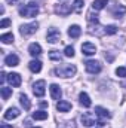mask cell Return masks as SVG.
Listing matches in <instances>:
<instances>
[{"instance_id":"5b68a950","label":"cell","mask_w":126,"mask_h":128,"mask_svg":"<svg viewBox=\"0 0 126 128\" xmlns=\"http://www.w3.org/2000/svg\"><path fill=\"white\" fill-rule=\"evenodd\" d=\"M33 92H34L36 97H43L45 92H46V82H45L43 79L34 82V85H33Z\"/></svg>"},{"instance_id":"5bb4252c","label":"cell","mask_w":126,"mask_h":128,"mask_svg":"<svg viewBox=\"0 0 126 128\" xmlns=\"http://www.w3.org/2000/svg\"><path fill=\"white\" fill-rule=\"evenodd\" d=\"M57 110L58 112H70L71 110V103H68V101H64V100H60L58 103H57Z\"/></svg>"},{"instance_id":"7a4b0ae2","label":"cell","mask_w":126,"mask_h":128,"mask_svg":"<svg viewBox=\"0 0 126 128\" xmlns=\"http://www.w3.org/2000/svg\"><path fill=\"white\" fill-rule=\"evenodd\" d=\"M54 72H55V74L60 76V78H71V76L76 74L77 68H76V66H73V64H64V66L57 67Z\"/></svg>"},{"instance_id":"484cf974","label":"cell","mask_w":126,"mask_h":128,"mask_svg":"<svg viewBox=\"0 0 126 128\" xmlns=\"http://www.w3.org/2000/svg\"><path fill=\"white\" fill-rule=\"evenodd\" d=\"M83 0H76L74 3H73V10L74 12H77V14H80L82 12V9H83Z\"/></svg>"},{"instance_id":"44dd1931","label":"cell","mask_w":126,"mask_h":128,"mask_svg":"<svg viewBox=\"0 0 126 128\" xmlns=\"http://www.w3.org/2000/svg\"><path fill=\"white\" fill-rule=\"evenodd\" d=\"M28 67H30V70H31L33 73H39L42 70V63L39 60H33V61H30Z\"/></svg>"},{"instance_id":"3957f363","label":"cell","mask_w":126,"mask_h":128,"mask_svg":"<svg viewBox=\"0 0 126 128\" xmlns=\"http://www.w3.org/2000/svg\"><path fill=\"white\" fill-rule=\"evenodd\" d=\"M95 115L99 118V119L96 121V124H98V125H101V127H104V125H105V121L111 118L110 112H108L107 109L101 107V106H96V107H95Z\"/></svg>"},{"instance_id":"f546056e","label":"cell","mask_w":126,"mask_h":128,"mask_svg":"<svg viewBox=\"0 0 126 128\" xmlns=\"http://www.w3.org/2000/svg\"><path fill=\"white\" fill-rule=\"evenodd\" d=\"M58 128H76V122L74 121H65L63 124H60Z\"/></svg>"},{"instance_id":"4fadbf2b","label":"cell","mask_w":126,"mask_h":128,"mask_svg":"<svg viewBox=\"0 0 126 128\" xmlns=\"http://www.w3.org/2000/svg\"><path fill=\"white\" fill-rule=\"evenodd\" d=\"M28 54L31 55V57H39L40 54H42V46L39 45V43H30V46H28Z\"/></svg>"},{"instance_id":"d6986e66","label":"cell","mask_w":126,"mask_h":128,"mask_svg":"<svg viewBox=\"0 0 126 128\" xmlns=\"http://www.w3.org/2000/svg\"><path fill=\"white\" fill-rule=\"evenodd\" d=\"M19 103H21V106L24 107V110H30L31 103H30V98L25 96V94H21V96H19Z\"/></svg>"},{"instance_id":"cb8c5ba5","label":"cell","mask_w":126,"mask_h":128,"mask_svg":"<svg viewBox=\"0 0 126 128\" xmlns=\"http://www.w3.org/2000/svg\"><path fill=\"white\" fill-rule=\"evenodd\" d=\"M126 14V8L125 6H122V4H119L114 10H113V15L116 16V18H120V16H123Z\"/></svg>"},{"instance_id":"d590c367","label":"cell","mask_w":126,"mask_h":128,"mask_svg":"<svg viewBox=\"0 0 126 128\" xmlns=\"http://www.w3.org/2000/svg\"><path fill=\"white\" fill-rule=\"evenodd\" d=\"M33 128H40V127H33Z\"/></svg>"},{"instance_id":"e0dca14e","label":"cell","mask_w":126,"mask_h":128,"mask_svg":"<svg viewBox=\"0 0 126 128\" xmlns=\"http://www.w3.org/2000/svg\"><path fill=\"white\" fill-rule=\"evenodd\" d=\"M80 34H82V28H80L79 26H76V24H74V26H71V27L68 28V36H70V37H73V39H77Z\"/></svg>"},{"instance_id":"ba28073f","label":"cell","mask_w":126,"mask_h":128,"mask_svg":"<svg viewBox=\"0 0 126 128\" xmlns=\"http://www.w3.org/2000/svg\"><path fill=\"white\" fill-rule=\"evenodd\" d=\"M82 52H83V55H88V57L95 55V52H96V46H95L94 43H91V42H86V43L82 45Z\"/></svg>"},{"instance_id":"836d02e7","label":"cell","mask_w":126,"mask_h":128,"mask_svg":"<svg viewBox=\"0 0 126 128\" xmlns=\"http://www.w3.org/2000/svg\"><path fill=\"white\" fill-rule=\"evenodd\" d=\"M0 128H13V127H12V125H7V124H1Z\"/></svg>"},{"instance_id":"1f68e13d","label":"cell","mask_w":126,"mask_h":128,"mask_svg":"<svg viewBox=\"0 0 126 128\" xmlns=\"http://www.w3.org/2000/svg\"><path fill=\"white\" fill-rule=\"evenodd\" d=\"M12 24V21L9 20V18H3L1 21H0V28H6V27H9Z\"/></svg>"},{"instance_id":"d6a6232c","label":"cell","mask_w":126,"mask_h":128,"mask_svg":"<svg viewBox=\"0 0 126 128\" xmlns=\"http://www.w3.org/2000/svg\"><path fill=\"white\" fill-rule=\"evenodd\" d=\"M88 20H89L91 22H95V24H98V15H94V14H89Z\"/></svg>"},{"instance_id":"ac0fdd59","label":"cell","mask_w":126,"mask_h":128,"mask_svg":"<svg viewBox=\"0 0 126 128\" xmlns=\"http://www.w3.org/2000/svg\"><path fill=\"white\" fill-rule=\"evenodd\" d=\"M80 119H82V124H83L85 127H92V125H95V121L92 119V116H91L89 113H83Z\"/></svg>"},{"instance_id":"8fae6325","label":"cell","mask_w":126,"mask_h":128,"mask_svg":"<svg viewBox=\"0 0 126 128\" xmlns=\"http://www.w3.org/2000/svg\"><path fill=\"white\" fill-rule=\"evenodd\" d=\"M49 91H51V97L54 98V100H61V96H63V91H61V88L57 85V84H52L51 85V88H49Z\"/></svg>"},{"instance_id":"7c38bea8","label":"cell","mask_w":126,"mask_h":128,"mask_svg":"<svg viewBox=\"0 0 126 128\" xmlns=\"http://www.w3.org/2000/svg\"><path fill=\"white\" fill-rule=\"evenodd\" d=\"M4 64L9 66V67H15V66H18V64H19V58H18V55H15V54H9V55H6V57H4Z\"/></svg>"},{"instance_id":"52a82bcc","label":"cell","mask_w":126,"mask_h":128,"mask_svg":"<svg viewBox=\"0 0 126 128\" xmlns=\"http://www.w3.org/2000/svg\"><path fill=\"white\" fill-rule=\"evenodd\" d=\"M37 28H39V24L37 22H31V24H25V26H21V28H19V32L22 36H30L33 33L37 32Z\"/></svg>"},{"instance_id":"4dcf8cb0","label":"cell","mask_w":126,"mask_h":128,"mask_svg":"<svg viewBox=\"0 0 126 128\" xmlns=\"http://www.w3.org/2000/svg\"><path fill=\"white\" fill-rule=\"evenodd\" d=\"M116 74L119 78H126V67H117L116 68Z\"/></svg>"},{"instance_id":"9a60e30c","label":"cell","mask_w":126,"mask_h":128,"mask_svg":"<svg viewBox=\"0 0 126 128\" xmlns=\"http://www.w3.org/2000/svg\"><path fill=\"white\" fill-rule=\"evenodd\" d=\"M19 115H21L19 109H16V107H10V109L6 110V113H4V119H15V118H18Z\"/></svg>"},{"instance_id":"4316f807","label":"cell","mask_w":126,"mask_h":128,"mask_svg":"<svg viewBox=\"0 0 126 128\" xmlns=\"http://www.w3.org/2000/svg\"><path fill=\"white\" fill-rule=\"evenodd\" d=\"M49 58L54 60V61H61V60H63V55H61L58 51H51V52H49Z\"/></svg>"},{"instance_id":"9c48e42d","label":"cell","mask_w":126,"mask_h":128,"mask_svg":"<svg viewBox=\"0 0 126 128\" xmlns=\"http://www.w3.org/2000/svg\"><path fill=\"white\" fill-rule=\"evenodd\" d=\"M7 82H9V84H10L12 86L18 88V86L21 85L22 79H21V76H19L18 73H9V74H7Z\"/></svg>"},{"instance_id":"d4e9b609","label":"cell","mask_w":126,"mask_h":128,"mask_svg":"<svg viewBox=\"0 0 126 128\" xmlns=\"http://www.w3.org/2000/svg\"><path fill=\"white\" fill-rule=\"evenodd\" d=\"M0 92H1V98H3V100H7L9 97L12 96V88H7V86H3V88L0 90Z\"/></svg>"},{"instance_id":"7402d4cb","label":"cell","mask_w":126,"mask_h":128,"mask_svg":"<svg viewBox=\"0 0 126 128\" xmlns=\"http://www.w3.org/2000/svg\"><path fill=\"white\" fill-rule=\"evenodd\" d=\"M33 119H36V121H45V119H48V112L37 110V112L33 113Z\"/></svg>"},{"instance_id":"2e32d148","label":"cell","mask_w":126,"mask_h":128,"mask_svg":"<svg viewBox=\"0 0 126 128\" xmlns=\"http://www.w3.org/2000/svg\"><path fill=\"white\" fill-rule=\"evenodd\" d=\"M79 101H80V104H82L83 107H91V106H92V101H91V98H89V96H88L86 92H80Z\"/></svg>"},{"instance_id":"83f0119b","label":"cell","mask_w":126,"mask_h":128,"mask_svg":"<svg viewBox=\"0 0 126 128\" xmlns=\"http://www.w3.org/2000/svg\"><path fill=\"white\" fill-rule=\"evenodd\" d=\"M104 33L108 34V36L116 34V33H117V27H116V26H107V27H104Z\"/></svg>"},{"instance_id":"ffe728a7","label":"cell","mask_w":126,"mask_h":128,"mask_svg":"<svg viewBox=\"0 0 126 128\" xmlns=\"http://www.w3.org/2000/svg\"><path fill=\"white\" fill-rule=\"evenodd\" d=\"M107 4H108V0H94L92 9H94V10H101V9H104Z\"/></svg>"},{"instance_id":"30bf717a","label":"cell","mask_w":126,"mask_h":128,"mask_svg":"<svg viewBox=\"0 0 126 128\" xmlns=\"http://www.w3.org/2000/svg\"><path fill=\"white\" fill-rule=\"evenodd\" d=\"M55 12L60 14V15H63V16H67L68 14L73 12V4H71V6H70V4H60V6L55 8Z\"/></svg>"},{"instance_id":"e575fe53","label":"cell","mask_w":126,"mask_h":128,"mask_svg":"<svg viewBox=\"0 0 126 128\" xmlns=\"http://www.w3.org/2000/svg\"><path fill=\"white\" fill-rule=\"evenodd\" d=\"M40 106H42V107H48V103H46V101H42Z\"/></svg>"},{"instance_id":"277c9868","label":"cell","mask_w":126,"mask_h":128,"mask_svg":"<svg viewBox=\"0 0 126 128\" xmlns=\"http://www.w3.org/2000/svg\"><path fill=\"white\" fill-rule=\"evenodd\" d=\"M46 39H48L49 43H58L60 39H61V32L55 27H51L46 33Z\"/></svg>"},{"instance_id":"6da1fadb","label":"cell","mask_w":126,"mask_h":128,"mask_svg":"<svg viewBox=\"0 0 126 128\" xmlns=\"http://www.w3.org/2000/svg\"><path fill=\"white\" fill-rule=\"evenodd\" d=\"M37 14H39V6H37L36 2H30V3H27L25 6L19 8V15L24 16V18H33V16H36Z\"/></svg>"},{"instance_id":"f1b7e54d","label":"cell","mask_w":126,"mask_h":128,"mask_svg":"<svg viewBox=\"0 0 126 128\" xmlns=\"http://www.w3.org/2000/svg\"><path fill=\"white\" fill-rule=\"evenodd\" d=\"M64 55L68 57V58H73V57H74V48H73V46H65V49H64Z\"/></svg>"},{"instance_id":"603a6c76","label":"cell","mask_w":126,"mask_h":128,"mask_svg":"<svg viewBox=\"0 0 126 128\" xmlns=\"http://www.w3.org/2000/svg\"><path fill=\"white\" fill-rule=\"evenodd\" d=\"M0 40H1V43L9 45V43L13 42V34H12V33H4V34L0 36Z\"/></svg>"},{"instance_id":"8992f818","label":"cell","mask_w":126,"mask_h":128,"mask_svg":"<svg viewBox=\"0 0 126 128\" xmlns=\"http://www.w3.org/2000/svg\"><path fill=\"white\" fill-rule=\"evenodd\" d=\"M85 67H86V72L91 73V74H98L101 72V64L98 61H94V60H89L85 63Z\"/></svg>"}]
</instances>
